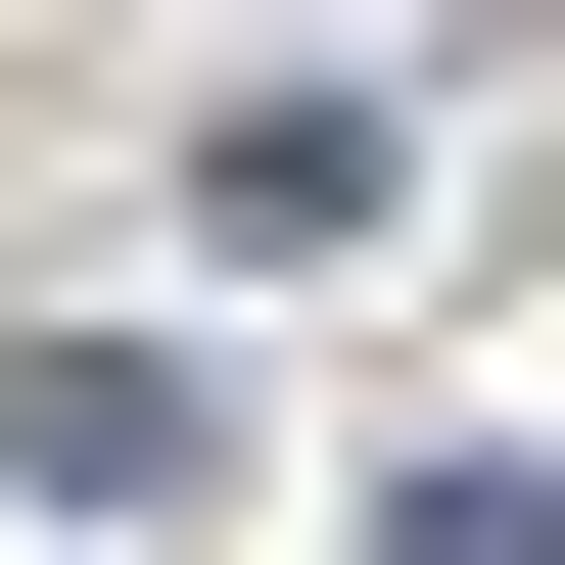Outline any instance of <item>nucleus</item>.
<instances>
[{
    "label": "nucleus",
    "mask_w": 565,
    "mask_h": 565,
    "mask_svg": "<svg viewBox=\"0 0 565 565\" xmlns=\"http://www.w3.org/2000/svg\"><path fill=\"white\" fill-rule=\"evenodd\" d=\"M189 236H236V282H330V236H424V141H377V95H236V141H189Z\"/></svg>",
    "instance_id": "nucleus-1"
},
{
    "label": "nucleus",
    "mask_w": 565,
    "mask_h": 565,
    "mask_svg": "<svg viewBox=\"0 0 565 565\" xmlns=\"http://www.w3.org/2000/svg\"><path fill=\"white\" fill-rule=\"evenodd\" d=\"M377 565H565V471H519V424H424V471H377Z\"/></svg>",
    "instance_id": "nucleus-2"
}]
</instances>
